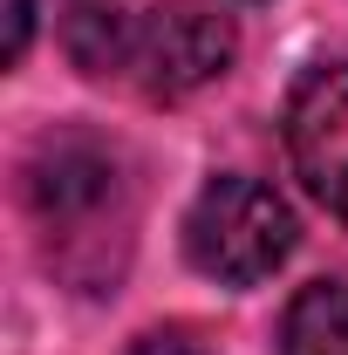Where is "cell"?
Returning a JSON list of instances; mask_svg holds the SVG:
<instances>
[{
  "label": "cell",
  "instance_id": "obj_1",
  "mask_svg": "<svg viewBox=\"0 0 348 355\" xmlns=\"http://www.w3.org/2000/svg\"><path fill=\"white\" fill-rule=\"evenodd\" d=\"M21 198L28 219L48 246V266L76 287H110L123 260H130V225H137V198H130V171L116 157V144L89 130H55L28 150L21 171Z\"/></svg>",
  "mask_w": 348,
  "mask_h": 355
},
{
  "label": "cell",
  "instance_id": "obj_2",
  "mask_svg": "<svg viewBox=\"0 0 348 355\" xmlns=\"http://www.w3.org/2000/svg\"><path fill=\"white\" fill-rule=\"evenodd\" d=\"M69 55L89 76H116L150 103H177L191 89L218 83L239 55V28L218 0H150V7H76Z\"/></svg>",
  "mask_w": 348,
  "mask_h": 355
},
{
  "label": "cell",
  "instance_id": "obj_3",
  "mask_svg": "<svg viewBox=\"0 0 348 355\" xmlns=\"http://www.w3.org/2000/svg\"><path fill=\"white\" fill-rule=\"evenodd\" d=\"M184 253L218 287H260L294 253V212L273 184L246 171H218L184 212Z\"/></svg>",
  "mask_w": 348,
  "mask_h": 355
},
{
  "label": "cell",
  "instance_id": "obj_4",
  "mask_svg": "<svg viewBox=\"0 0 348 355\" xmlns=\"http://www.w3.org/2000/svg\"><path fill=\"white\" fill-rule=\"evenodd\" d=\"M287 157L301 184L348 225V69L301 76L287 103Z\"/></svg>",
  "mask_w": 348,
  "mask_h": 355
},
{
  "label": "cell",
  "instance_id": "obj_5",
  "mask_svg": "<svg viewBox=\"0 0 348 355\" xmlns=\"http://www.w3.org/2000/svg\"><path fill=\"white\" fill-rule=\"evenodd\" d=\"M280 355H348V280H314L287 301Z\"/></svg>",
  "mask_w": 348,
  "mask_h": 355
},
{
  "label": "cell",
  "instance_id": "obj_6",
  "mask_svg": "<svg viewBox=\"0 0 348 355\" xmlns=\"http://www.w3.org/2000/svg\"><path fill=\"white\" fill-rule=\"evenodd\" d=\"M130 355H212L198 328H143L130 342Z\"/></svg>",
  "mask_w": 348,
  "mask_h": 355
},
{
  "label": "cell",
  "instance_id": "obj_7",
  "mask_svg": "<svg viewBox=\"0 0 348 355\" xmlns=\"http://www.w3.org/2000/svg\"><path fill=\"white\" fill-rule=\"evenodd\" d=\"M28 35H35V0H14V14H7V62L28 55Z\"/></svg>",
  "mask_w": 348,
  "mask_h": 355
},
{
  "label": "cell",
  "instance_id": "obj_8",
  "mask_svg": "<svg viewBox=\"0 0 348 355\" xmlns=\"http://www.w3.org/2000/svg\"><path fill=\"white\" fill-rule=\"evenodd\" d=\"M76 7H103V0H76Z\"/></svg>",
  "mask_w": 348,
  "mask_h": 355
}]
</instances>
